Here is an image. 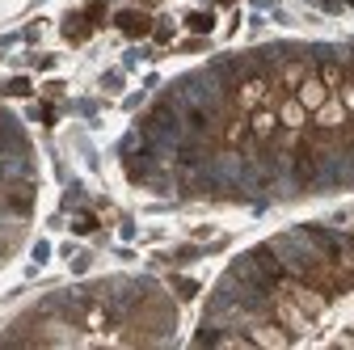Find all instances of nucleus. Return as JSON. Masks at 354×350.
I'll use <instances>...</instances> for the list:
<instances>
[{
  "label": "nucleus",
  "instance_id": "obj_11",
  "mask_svg": "<svg viewBox=\"0 0 354 350\" xmlns=\"http://www.w3.org/2000/svg\"><path fill=\"white\" fill-rule=\"evenodd\" d=\"M304 76H308V64H304V59H291V64H283V72H279V89H299V84H304Z\"/></svg>",
  "mask_w": 354,
  "mask_h": 350
},
{
  "label": "nucleus",
  "instance_id": "obj_16",
  "mask_svg": "<svg viewBox=\"0 0 354 350\" xmlns=\"http://www.w3.org/2000/svg\"><path fill=\"white\" fill-rule=\"evenodd\" d=\"M173 287H177V295H182V300H194L198 295V283L194 279H173Z\"/></svg>",
  "mask_w": 354,
  "mask_h": 350
},
{
  "label": "nucleus",
  "instance_id": "obj_4",
  "mask_svg": "<svg viewBox=\"0 0 354 350\" xmlns=\"http://www.w3.org/2000/svg\"><path fill=\"white\" fill-rule=\"evenodd\" d=\"M295 98H299V106H304L308 114H313L317 106H325V102H329V84H325L321 76H313V72H308V76H304V84L295 89Z\"/></svg>",
  "mask_w": 354,
  "mask_h": 350
},
{
  "label": "nucleus",
  "instance_id": "obj_1",
  "mask_svg": "<svg viewBox=\"0 0 354 350\" xmlns=\"http://www.w3.org/2000/svg\"><path fill=\"white\" fill-rule=\"evenodd\" d=\"M232 102H236L241 114H249V110H257V106H270V102H274V80H266V76L241 80L236 93H232Z\"/></svg>",
  "mask_w": 354,
  "mask_h": 350
},
{
  "label": "nucleus",
  "instance_id": "obj_17",
  "mask_svg": "<svg viewBox=\"0 0 354 350\" xmlns=\"http://www.w3.org/2000/svg\"><path fill=\"white\" fill-rule=\"evenodd\" d=\"M342 102H346V110H354V76H346V84H342Z\"/></svg>",
  "mask_w": 354,
  "mask_h": 350
},
{
  "label": "nucleus",
  "instance_id": "obj_3",
  "mask_svg": "<svg viewBox=\"0 0 354 350\" xmlns=\"http://www.w3.org/2000/svg\"><path fill=\"white\" fill-rule=\"evenodd\" d=\"M274 321H279V325H283L287 333H304L308 325H313V317H308V313L299 308V304H295V300H291L287 291H283V295L274 300Z\"/></svg>",
  "mask_w": 354,
  "mask_h": 350
},
{
  "label": "nucleus",
  "instance_id": "obj_18",
  "mask_svg": "<svg viewBox=\"0 0 354 350\" xmlns=\"http://www.w3.org/2000/svg\"><path fill=\"white\" fill-rule=\"evenodd\" d=\"M102 13H106V5H102V0H93V5L84 9V17H88V21H102Z\"/></svg>",
  "mask_w": 354,
  "mask_h": 350
},
{
  "label": "nucleus",
  "instance_id": "obj_19",
  "mask_svg": "<svg viewBox=\"0 0 354 350\" xmlns=\"http://www.w3.org/2000/svg\"><path fill=\"white\" fill-rule=\"evenodd\" d=\"M350 76H354V59H350Z\"/></svg>",
  "mask_w": 354,
  "mask_h": 350
},
{
  "label": "nucleus",
  "instance_id": "obj_7",
  "mask_svg": "<svg viewBox=\"0 0 354 350\" xmlns=\"http://www.w3.org/2000/svg\"><path fill=\"white\" fill-rule=\"evenodd\" d=\"M313 122L321 127V131H333V127H346L350 122V110H346V102H325V106H317L313 110Z\"/></svg>",
  "mask_w": 354,
  "mask_h": 350
},
{
  "label": "nucleus",
  "instance_id": "obj_5",
  "mask_svg": "<svg viewBox=\"0 0 354 350\" xmlns=\"http://www.w3.org/2000/svg\"><path fill=\"white\" fill-rule=\"evenodd\" d=\"M274 131H279V110H274V106L249 110V136H253V140H270Z\"/></svg>",
  "mask_w": 354,
  "mask_h": 350
},
{
  "label": "nucleus",
  "instance_id": "obj_14",
  "mask_svg": "<svg viewBox=\"0 0 354 350\" xmlns=\"http://www.w3.org/2000/svg\"><path fill=\"white\" fill-rule=\"evenodd\" d=\"M88 26H93V21H88V17H72V21H68V38H72V42H84Z\"/></svg>",
  "mask_w": 354,
  "mask_h": 350
},
{
  "label": "nucleus",
  "instance_id": "obj_12",
  "mask_svg": "<svg viewBox=\"0 0 354 350\" xmlns=\"http://www.w3.org/2000/svg\"><path fill=\"white\" fill-rule=\"evenodd\" d=\"M317 76H321V80L329 84V93H333V89H342V84H346V76H350V72H346L342 64H325V68H321Z\"/></svg>",
  "mask_w": 354,
  "mask_h": 350
},
{
  "label": "nucleus",
  "instance_id": "obj_8",
  "mask_svg": "<svg viewBox=\"0 0 354 350\" xmlns=\"http://www.w3.org/2000/svg\"><path fill=\"white\" fill-rule=\"evenodd\" d=\"M308 122V110L299 106V98H287V102H279V127H287V131H299Z\"/></svg>",
  "mask_w": 354,
  "mask_h": 350
},
{
  "label": "nucleus",
  "instance_id": "obj_10",
  "mask_svg": "<svg viewBox=\"0 0 354 350\" xmlns=\"http://www.w3.org/2000/svg\"><path fill=\"white\" fill-rule=\"evenodd\" d=\"M224 140L228 148H245V140H249V114H236V118H228V127H224Z\"/></svg>",
  "mask_w": 354,
  "mask_h": 350
},
{
  "label": "nucleus",
  "instance_id": "obj_15",
  "mask_svg": "<svg viewBox=\"0 0 354 350\" xmlns=\"http://www.w3.org/2000/svg\"><path fill=\"white\" fill-rule=\"evenodd\" d=\"M30 89H34V84H30L26 76H17V80H9V84H5V93H9V98H26Z\"/></svg>",
  "mask_w": 354,
  "mask_h": 350
},
{
  "label": "nucleus",
  "instance_id": "obj_6",
  "mask_svg": "<svg viewBox=\"0 0 354 350\" xmlns=\"http://www.w3.org/2000/svg\"><path fill=\"white\" fill-rule=\"evenodd\" d=\"M114 26H118L127 38H148V34L156 30V26H152V17H148V13H140V9H127V13H118V17H114Z\"/></svg>",
  "mask_w": 354,
  "mask_h": 350
},
{
  "label": "nucleus",
  "instance_id": "obj_13",
  "mask_svg": "<svg viewBox=\"0 0 354 350\" xmlns=\"http://www.w3.org/2000/svg\"><path fill=\"white\" fill-rule=\"evenodd\" d=\"M186 30H194V34H211V30H215V17H211V13H190V17H186Z\"/></svg>",
  "mask_w": 354,
  "mask_h": 350
},
{
  "label": "nucleus",
  "instance_id": "obj_9",
  "mask_svg": "<svg viewBox=\"0 0 354 350\" xmlns=\"http://www.w3.org/2000/svg\"><path fill=\"white\" fill-rule=\"evenodd\" d=\"M249 342H257V346H274V350H279V346L291 342V333H287L283 325H257V329L249 333Z\"/></svg>",
  "mask_w": 354,
  "mask_h": 350
},
{
  "label": "nucleus",
  "instance_id": "obj_2",
  "mask_svg": "<svg viewBox=\"0 0 354 350\" xmlns=\"http://www.w3.org/2000/svg\"><path fill=\"white\" fill-rule=\"evenodd\" d=\"M283 291L299 304V308H304L308 317H321V313H325V304H329V300H325L313 283H304V279H283Z\"/></svg>",
  "mask_w": 354,
  "mask_h": 350
}]
</instances>
